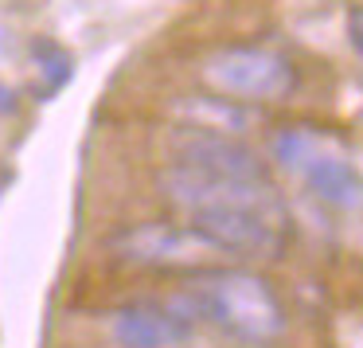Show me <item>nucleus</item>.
I'll list each match as a JSON object with an SVG mask.
<instances>
[{
  "label": "nucleus",
  "mask_w": 363,
  "mask_h": 348,
  "mask_svg": "<svg viewBox=\"0 0 363 348\" xmlns=\"http://www.w3.org/2000/svg\"><path fill=\"white\" fill-rule=\"evenodd\" d=\"M20 110V94L9 87V82H0V118H12Z\"/></svg>",
  "instance_id": "11"
},
{
  "label": "nucleus",
  "mask_w": 363,
  "mask_h": 348,
  "mask_svg": "<svg viewBox=\"0 0 363 348\" xmlns=\"http://www.w3.org/2000/svg\"><path fill=\"white\" fill-rule=\"evenodd\" d=\"M176 121L188 129H211V134H227V137H242L250 126H258V114L242 102H230L219 94H196L172 106Z\"/></svg>",
  "instance_id": "9"
},
{
  "label": "nucleus",
  "mask_w": 363,
  "mask_h": 348,
  "mask_svg": "<svg viewBox=\"0 0 363 348\" xmlns=\"http://www.w3.org/2000/svg\"><path fill=\"white\" fill-rule=\"evenodd\" d=\"M157 184L168 204H176L188 219L207 212H258L269 219H289L281 192L269 180H235V176H211L199 168L164 165L157 173Z\"/></svg>",
  "instance_id": "5"
},
{
  "label": "nucleus",
  "mask_w": 363,
  "mask_h": 348,
  "mask_svg": "<svg viewBox=\"0 0 363 348\" xmlns=\"http://www.w3.org/2000/svg\"><path fill=\"white\" fill-rule=\"evenodd\" d=\"M168 309L188 325H215L242 344H269L285 332V305L274 286L238 266H211L191 274L188 286L168 301Z\"/></svg>",
  "instance_id": "1"
},
{
  "label": "nucleus",
  "mask_w": 363,
  "mask_h": 348,
  "mask_svg": "<svg viewBox=\"0 0 363 348\" xmlns=\"http://www.w3.org/2000/svg\"><path fill=\"white\" fill-rule=\"evenodd\" d=\"M199 82L207 94L230 98L242 106L258 102H281L297 90V67L269 48H254V43H235V48H219L199 63Z\"/></svg>",
  "instance_id": "3"
},
{
  "label": "nucleus",
  "mask_w": 363,
  "mask_h": 348,
  "mask_svg": "<svg viewBox=\"0 0 363 348\" xmlns=\"http://www.w3.org/2000/svg\"><path fill=\"white\" fill-rule=\"evenodd\" d=\"M106 251L118 262L137 270H176V274H199V270L223 266L227 254L196 227V223H133V227L110 235Z\"/></svg>",
  "instance_id": "4"
},
{
  "label": "nucleus",
  "mask_w": 363,
  "mask_h": 348,
  "mask_svg": "<svg viewBox=\"0 0 363 348\" xmlns=\"http://www.w3.org/2000/svg\"><path fill=\"white\" fill-rule=\"evenodd\" d=\"M74 79V59L51 36H35L28 43V94L35 102H51Z\"/></svg>",
  "instance_id": "10"
},
{
  "label": "nucleus",
  "mask_w": 363,
  "mask_h": 348,
  "mask_svg": "<svg viewBox=\"0 0 363 348\" xmlns=\"http://www.w3.org/2000/svg\"><path fill=\"white\" fill-rule=\"evenodd\" d=\"M347 36H352L355 51L363 55V9H355L352 16H347Z\"/></svg>",
  "instance_id": "12"
},
{
  "label": "nucleus",
  "mask_w": 363,
  "mask_h": 348,
  "mask_svg": "<svg viewBox=\"0 0 363 348\" xmlns=\"http://www.w3.org/2000/svg\"><path fill=\"white\" fill-rule=\"evenodd\" d=\"M191 223L227 259H277L289 239V219H269L258 212H207L191 215Z\"/></svg>",
  "instance_id": "7"
},
{
  "label": "nucleus",
  "mask_w": 363,
  "mask_h": 348,
  "mask_svg": "<svg viewBox=\"0 0 363 348\" xmlns=\"http://www.w3.org/2000/svg\"><path fill=\"white\" fill-rule=\"evenodd\" d=\"M191 325L160 305H129L110 317V340L118 348H180Z\"/></svg>",
  "instance_id": "8"
},
{
  "label": "nucleus",
  "mask_w": 363,
  "mask_h": 348,
  "mask_svg": "<svg viewBox=\"0 0 363 348\" xmlns=\"http://www.w3.org/2000/svg\"><path fill=\"white\" fill-rule=\"evenodd\" d=\"M168 153H172V165L199 168V173H211V176L269 180V165L262 161L258 149H250V145L242 141V137L176 126L172 134H168Z\"/></svg>",
  "instance_id": "6"
},
{
  "label": "nucleus",
  "mask_w": 363,
  "mask_h": 348,
  "mask_svg": "<svg viewBox=\"0 0 363 348\" xmlns=\"http://www.w3.org/2000/svg\"><path fill=\"white\" fill-rule=\"evenodd\" d=\"M274 161L289 173H297L301 184L324 204L340 207V212L363 207V173L352 165L344 149H336L332 137L305 126L281 129L274 137Z\"/></svg>",
  "instance_id": "2"
}]
</instances>
